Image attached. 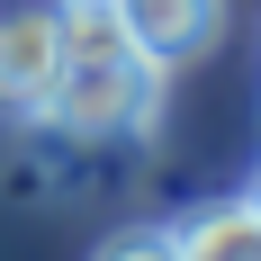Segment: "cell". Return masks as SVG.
<instances>
[{"mask_svg": "<svg viewBox=\"0 0 261 261\" xmlns=\"http://www.w3.org/2000/svg\"><path fill=\"white\" fill-rule=\"evenodd\" d=\"M99 261H180V243H171V234H153V225H135V234L99 243Z\"/></svg>", "mask_w": 261, "mask_h": 261, "instance_id": "5b68a950", "label": "cell"}, {"mask_svg": "<svg viewBox=\"0 0 261 261\" xmlns=\"http://www.w3.org/2000/svg\"><path fill=\"white\" fill-rule=\"evenodd\" d=\"M162 99V63L126 36L117 0H72L63 9V81H54V108L72 135H117V126H144Z\"/></svg>", "mask_w": 261, "mask_h": 261, "instance_id": "6da1fadb", "label": "cell"}, {"mask_svg": "<svg viewBox=\"0 0 261 261\" xmlns=\"http://www.w3.org/2000/svg\"><path fill=\"white\" fill-rule=\"evenodd\" d=\"M63 81V9H0V108L45 117Z\"/></svg>", "mask_w": 261, "mask_h": 261, "instance_id": "7a4b0ae2", "label": "cell"}, {"mask_svg": "<svg viewBox=\"0 0 261 261\" xmlns=\"http://www.w3.org/2000/svg\"><path fill=\"white\" fill-rule=\"evenodd\" d=\"M117 18H126V36L153 54V63H189V54L216 45L225 0H117Z\"/></svg>", "mask_w": 261, "mask_h": 261, "instance_id": "3957f363", "label": "cell"}, {"mask_svg": "<svg viewBox=\"0 0 261 261\" xmlns=\"http://www.w3.org/2000/svg\"><path fill=\"white\" fill-rule=\"evenodd\" d=\"M252 207H261V189H252Z\"/></svg>", "mask_w": 261, "mask_h": 261, "instance_id": "8992f818", "label": "cell"}, {"mask_svg": "<svg viewBox=\"0 0 261 261\" xmlns=\"http://www.w3.org/2000/svg\"><path fill=\"white\" fill-rule=\"evenodd\" d=\"M171 243H180V261H261V207L252 198H216V207H198Z\"/></svg>", "mask_w": 261, "mask_h": 261, "instance_id": "277c9868", "label": "cell"}]
</instances>
